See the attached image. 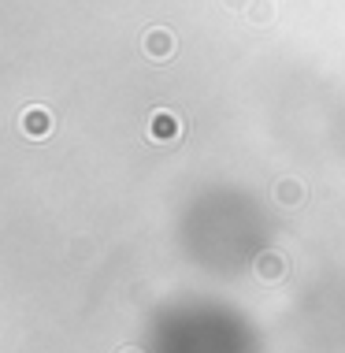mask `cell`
I'll return each mask as SVG.
<instances>
[{"mask_svg": "<svg viewBox=\"0 0 345 353\" xmlns=\"http://www.w3.org/2000/svg\"><path fill=\"white\" fill-rule=\"evenodd\" d=\"M178 49V37L167 30V26H149L145 34H141V52L149 56V60H156V63H164L171 60Z\"/></svg>", "mask_w": 345, "mask_h": 353, "instance_id": "6da1fadb", "label": "cell"}, {"mask_svg": "<svg viewBox=\"0 0 345 353\" xmlns=\"http://www.w3.org/2000/svg\"><path fill=\"white\" fill-rule=\"evenodd\" d=\"M145 138H149V141H160V145H164V141H178V138H182V119H178L171 108H156V112L149 116Z\"/></svg>", "mask_w": 345, "mask_h": 353, "instance_id": "7a4b0ae2", "label": "cell"}, {"mask_svg": "<svg viewBox=\"0 0 345 353\" xmlns=\"http://www.w3.org/2000/svg\"><path fill=\"white\" fill-rule=\"evenodd\" d=\"M19 127H23V134H30V138H45V134L52 130V116H49V108H41V104L26 108V112H23V119H19Z\"/></svg>", "mask_w": 345, "mask_h": 353, "instance_id": "3957f363", "label": "cell"}, {"mask_svg": "<svg viewBox=\"0 0 345 353\" xmlns=\"http://www.w3.org/2000/svg\"><path fill=\"white\" fill-rule=\"evenodd\" d=\"M275 201L286 205V208L301 205L304 201V183H301V179H293V175L279 179V183H275Z\"/></svg>", "mask_w": 345, "mask_h": 353, "instance_id": "277c9868", "label": "cell"}, {"mask_svg": "<svg viewBox=\"0 0 345 353\" xmlns=\"http://www.w3.org/2000/svg\"><path fill=\"white\" fill-rule=\"evenodd\" d=\"M245 19L253 26H271L275 19H279V8H275V0H253L249 12H245Z\"/></svg>", "mask_w": 345, "mask_h": 353, "instance_id": "5b68a950", "label": "cell"}, {"mask_svg": "<svg viewBox=\"0 0 345 353\" xmlns=\"http://www.w3.org/2000/svg\"><path fill=\"white\" fill-rule=\"evenodd\" d=\"M256 272H260V279H282L286 261H282L279 253H264L260 261H256Z\"/></svg>", "mask_w": 345, "mask_h": 353, "instance_id": "8992f818", "label": "cell"}, {"mask_svg": "<svg viewBox=\"0 0 345 353\" xmlns=\"http://www.w3.org/2000/svg\"><path fill=\"white\" fill-rule=\"evenodd\" d=\"M249 4H253V0H227L230 12H249Z\"/></svg>", "mask_w": 345, "mask_h": 353, "instance_id": "52a82bcc", "label": "cell"}]
</instances>
